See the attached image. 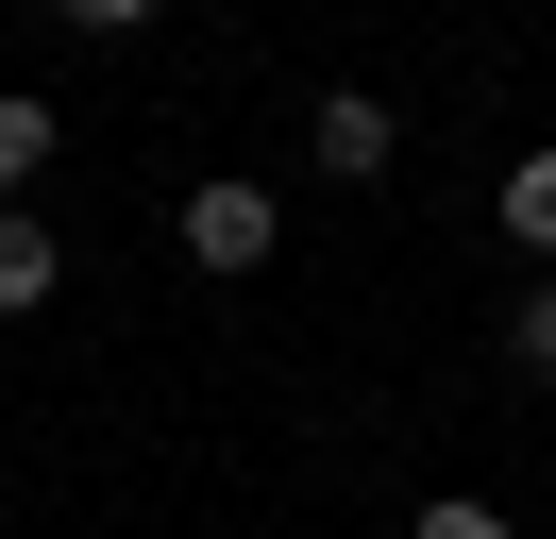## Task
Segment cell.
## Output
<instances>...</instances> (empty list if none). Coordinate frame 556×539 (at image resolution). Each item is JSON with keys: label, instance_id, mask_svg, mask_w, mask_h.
<instances>
[{"label": "cell", "instance_id": "obj_7", "mask_svg": "<svg viewBox=\"0 0 556 539\" xmlns=\"http://www.w3.org/2000/svg\"><path fill=\"white\" fill-rule=\"evenodd\" d=\"M68 34H152V0H51Z\"/></svg>", "mask_w": 556, "mask_h": 539}, {"label": "cell", "instance_id": "obj_5", "mask_svg": "<svg viewBox=\"0 0 556 539\" xmlns=\"http://www.w3.org/2000/svg\"><path fill=\"white\" fill-rule=\"evenodd\" d=\"M506 236H522V253H556V135L506 168Z\"/></svg>", "mask_w": 556, "mask_h": 539}, {"label": "cell", "instance_id": "obj_1", "mask_svg": "<svg viewBox=\"0 0 556 539\" xmlns=\"http://www.w3.org/2000/svg\"><path fill=\"white\" fill-rule=\"evenodd\" d=\"M270 186H237V168H219V186H186V270H270Z\"/></svg>", "mask_w": 556, "mask_h": 539}, {"label": "cell", "instance_id": "obj_3", "mask_svg": "<svg viewBox=\"0 0 556 539\" xmlns=\"http://www.w3.org/2000/svg\"><path fill=\"white\" fill-rule=\"evenodd\" d=\"M35 303H51V220L0 202V321H35Z\"/></svg>", "mask_w": 556, "mask_h": 539}, {"label": "cell", "instance_id": "obj_8", "mask_svg": "<svg viewBox=\"0 0 556 539\" xmlns=\"http://www.w3.org/2000/svg\"><path fill=\"white\" fill-rule=\"evenodd\" d=\"M405 539H506V505H421Z\"/></svg>", "mask_w": 556, "mask_h": 539}, {"label": "cell", "instance_id": "obj_4", "mask_svg": "<svg viewBox=\"0 0 556 539\" xmlns=\"http://www.w3.org/2000/svg\"><path fill=\"white\" fill-rule=\"evenodd\" d=\"M35 186H51V101L0 85V202H35Z\"/></svg>", "mask_w": 556, "mask_h": 539}, {"label": "cell", "instance_id": "obj_2", "mask_svg": "<svg viewBox=\"0 0 556 539\" xmlns=\"http://www.w3.org/2000/svg\"><path fill=\"white\" fill-rule=\"evenodd\" d=\"M304 152H320V168H338V186H371V168H388V152H405V118H388V101H371V85H320V118H304Z\"/></svg>", "mask_w": 556, "mask_h": 539}, {"label": "cell", "instance_id": "obj_6", "mask_svg": "<svg viewBox=\"0 0 556 539\" xmlns=\"http://www.w3.org/2000/svg\"><path fill=\"white\" fill-rule=\"evenodd\" d=\"M506 354H522V371H556V270H540V287L506 303Z\"/></svg>", "mask_w": 556, "mask_h": 539}]
</instances>
